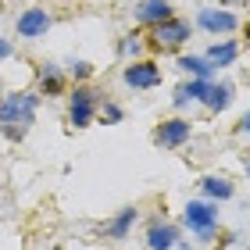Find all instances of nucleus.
Returning a JSON list of instances; mask_svg holds the SVG:
<instances>
[{
	"label": "nucleus",
	"mask_w": 250,
	"mask_h": 250,
	"mask_svg": "<svg viewBox=\"0 0 250 250\" xmlns=\"http://www.w3.org/2000/svg\"><path fill=\"white\" fill-rule=\"evenodd\" d=\"M40 107V93H7L0 100V132L7 140H21L29 132Z\"/></svg>",
	"instance_id": "obj_1"
},
{
	"label": "nucleus",
	"mask_w": 250,
	"mask_h": 250,
	"mask_svg": "<svg viewBox=\"0 0 250 250\" xmlns=\"http://www.w3.org/2000/svg\"><path fill=\"white\" fill-rule=\"evenodd\" d=\"M100 100L104 97H100L93 86H75L72 97H68V125H72V129H86V125L97 118Z\"/></svg>",
	"instance_id": "obj_2"
},
{
	"label": "nucleus",
	"mask_w": 250,
	"mask_h": 250,
	"mask_svg": "<svg viewBox=\"0 0 250 250\" xmlns=\"http://www.w3.org/2000/svg\"><path fill=\"white\" fill-rule=\"evenodd\" d=\"M189 21L186 18H165V21H157V25H150V50H179L183 43L189 40Z\"/></svg>",
	"instance_id": "obj_3"
},
{
	"label": "nucleus",
	"mask_w": 250,
	"mask_h": 250,
	"mask_svg": "<svg viewBox=\"0 0 250 250\" xmlns=\"http://www.w3.org/2000/svg\"><path fill=\"white\" fill-rule=\"evenodd\" d=\"M183 218H186V225L200 236V240H211L214 225H218V208H214L211 200H189L186 211H183Z\"/></svg>",
	"instance_id": "obj_4"
},
{
	"label": "nucleus",
	"mask_w": 250,
	"mask_h": 250,
	"mask_svg": "<svg viewBox=\"0 0 250 250\" xmlns=\"http://www.w3.org/2000/svg\"><path fill=\"white\" fill-rule=\"evenodd\" d=\"M122 79L132 89H154V86H161V64L157 61H129Z\"/></svg>",
	"instance_id": "obj_5"
},
{
	"label": "nucleus",
	"mask_w": 250,
	"mask_h": 250,
	"mask_svg": "<svg viewBox=\"0 0 250 250\" xmlns=\"http://www.w3.org/2000/svg\"><path fill=\"white\" fill-rule=\"evenodd\" d=\"M189 132H193V122H189V118H165V122L154 129V143L175 150V146H183V143L189 140Z\"/></svg>",
	"instance_id": "obj_6"
},
{
	"label": "nucleus",
	"mask_w": 250,
	"mask_h": 250,
	"mask_svg": "<svg viewBox=\"0 0 250 250\" xmlns=\"http://www.w3.org/2000/svg\"><path fill=\"white\" fill-rule=\"evenodd\" d=\"M50 25H54V18H50L43 7H29V11H21V15H18V36H21V40H40V36H47Z\"/></svg>",
	"instance_id": "obj_7"
},
{
	"label": "nucleus",
	"mask_w": 250,
	"mask_h": 250,
	"mask_svg": "<svg viewBox=\"0 0 250 250\" xmlns=\"http://www.w3.org/2000/svg\"><path fill=\"white\" fill-rule=\"evenodd\" d=\"M197 25L200 29H208V32H232L240 21H236L232 11H218V7H204L200 15H197Z\"/></svg>",
	"instance_id": "obj_8"
},
{
	"label": "nucleus",
	"mask_w": 250,
	"mask_h": 250,
	"mask_svg": "<svg viewBox=\"0 0 250 250\" xmlns=\"http://www.w3.org/2000/svg\"><path fill=\"white\" fill-rule=\"evenodd\" d=\"M36 83H40V93L43 97H61L64 93V72L58 64H36Z\"/></svg>",
	"instance_id": "obj_9"
},
{
	"label": "nucleus",
	"mask_w": 250,
	"mask_h": 250,
	"mask_svg": "<svg viewBox=\"0 0 250 250\" xmlns=\"http://www.w3.org/2000/svg\"><path fill=\"white\" fill-rule=\"evenodd\" d=\"M179 240V232H175V225H168V222H150L146 225V247L150 250H172Z\"/></svg>",
	"instance_id": "obj_10"
},
{
	"label": "nucleus",
	"mask_w": 250,
	"mask_h": 250,
	"mask_svg": "<svg viewBox=\"0 0 250 250\" xmlns=\"http://www.w3.org/2000/svg\"><path fill=\"white\" fill-rule=\"evenodd\" d=\"M165 18H172V4L168 0H140L136 4V21L140 25H157Z\"/></svg>",
	"instance_id": "obj_11"
},
{
	"label": "nucleus",
	"mask_w": 250,
	"mask_h": 250,
	"mask_svg": "<svg viewBox=\"0 0 250 250\" xmlns=\"http://www.w3.org/2000/svg\"><path fill=\"white\" fill-rule=\"evenodd\" d=\"M136 208H122L115 218H111L107 225H104V236L107 240H125V236H129V229H132V222H136Z\"/></svg>",
	"instance_id": "obj_12"
},
{
	"label": "nucleus",
	"mask_w": 250,
	"mask_h": 250,
	"mask_svg": "<svg viewBox=\"0 0 250 250\" xmlns=\"http://www.w3.org/2000/svg\"><path fill=\"white\" fill-rule=\"evenodd\" d=\"M204 104H208V111H214V115H218V111H225L232 104V86L229 83H211L208 86V97H204Z\"/></svg>",
	"instance_id": "obj_13"
},
{
	"label": "nucleus",
	"mask_w": 250,
	"mask_h": 250,
	"mask_svg": "<svg viewBox=\"0 0 250 250\" xmlns=\"http://www.w3.org/2000/svg\"><path fill=\"white\" fill-rule=\"evenodd\" d=\"M204 58L211 61V68H225V64H232L236 58H240V47H236V43H214Z\"/></svg>",
	"instance_id": "obj_14"
},
{
	"label": "nucleus",
	"mask_w": 250,
	"mask_h": 250,
	"mask_svg": "<svg viewBox=\"0 0 250 250\" xmlns=\"http://www.w3.org/2000/svg\"><path fill=\"white\" fill-rule=\"evenodd\" d=\"M208 86H211L208 79H197V83H189V86H179L175 97H172L175 107H186L189 100H204V97H208Z\"/></svg>",
	"instance_id": "obj_15"
},
{
	"label": "nucleus",
	"mask_w": 250,
	"mask_h": 250,
	"mask_svg": "<svg viewBox=\"0 0 250 250\" xmlns=\"http://www.w3.org/2000/svg\"><path fill=\"white\" fill-rule=\"evenodd\" d=\"M200 189L208 193L211 200H229L232 197V183L225 175H208V179H200Z\"/></svg>",
	"instance_id": "obj_16"
},
{
	"label": "nucleus",
	"mask_w": 250,
	"mask_h": 250,
	"mask_svg": "<svg viewBox=\"0 0 250 250\" xmlns=\"http://www.w3.org/2000/svg\"><path fill=\"white\" fill-rule=\"evenodd\" d=\"M179 68L189 72V75H197V79H208V83H211V72H214L208 58H179Z\"/></svg>",
	"instance_id": "obj_17"
},
{
	"label": "nucleus",
	"mask_w": 250,
	"mask_h": 250,
	"mask_svg": "<svg viewBox=\"0 0 250 250\" xmlns=\"http://www.w3.org/2000/svg\"><path fill=\"white\" fill-rule=\"evenodd\" d=\"M118 50H122V54H140V50H143V36H140V32H129V36H122Z\"/></svg>",
	"instance_id": "obj_18"
},
{
	"label": "nucleus",
	"mask_w": 250,
	"mask_h": 250,
	"mask_svg": "<svg viewBox=\"0 0 250 250\" xmlns=\"http://www.w3.org/2000/svg\"><path fill=\"white\" fill-rule=\"evenodd\" d=\"M100 118H104V125H115V122L125 118V111H122L118 104H111V100H104V111H100Z\"/></svg>",
	"instance_id": "obj_19"
},
{
	"label": "nucleus",
	"mask_w": 250,
	"mask_h": 250,
	"mask_svg": "<svg viewBox=\"0 0 250 250\" xmlns=\"http://www.w3.org/2000/svg\"><path fill=\"white\" fill-rule=\"evenodd\" d=\"M68 72H72V79H89V75H93V64H89V61H72Z\"/></svg>",
	"instance_id": "obj_20"
},
{
	"label": "nucleus",
	"mask_w": 250,
	"mask_h": 250,
	"mask_svg": "<svg viewBox=\"0 0 250 250\" xmlns=\"http://www.w3.org/2000/svg\"><path fill=\"white\" fill-rule=\"evenodd\" d=\"M11 54H15V47H11V40H0V61H7Z\"/></svg>",
	"instance_id": "obj_21"
},
{
	"label": "nucleus",
	"mask_w": 250,
	"mask_h": 250,
	"mask_svg": "<svg viewBox=\"0 0 250 250\" xmlns=\"http://www.w3.org/2000/svg\"><path fill=\"white\" fill-rule=\"evenodd\" d=\"M240 132H247V136H250V111H247V115L240 118Z\"/></svg>",
	"instance_id": "obj_22"
},
{
	"label": "nucleus",
	"mask_w": 250,
	"mask_h": 250,
	"mask_svg": "<svg viewBox=\"0 0 250 250\" xmlns=\"http://www.w3.org/2000/svg\"><path fill=\"white\" fill-rule=\"evenodd\" d=\"M222 4H225V7H247L250 0H222Z\"/></svg>",
	"instance_id": "obj_23"
},
{
	"label": "nucleus",
	"mask_w": 250,
	"mask_h": 250,
	"mask_svg": "<svg viewBox=\"0 0 250 250\" xmlns=\"http://www.w3.org/2000/svg\"><path fill=\"white\" fill-rule=\"evenodd\" d=\"M243 36H247V43H250V21H247V29H243Z\"/></svg>",
	"instance_id": "obj_24"
},
{
	"label": "nucleus",
	"mask_w": 250,
	"mask_h": 250,
	"mask_svg": "<svg viewBox=\"0 0 250 250\" xmlns=\"http://www.w3.org/2000/svg\"><path fill=\"white\" fill-rule=\"evenodd\" d=\"M0 100H4V86H0Z\"/></svg>",
	"instance_id": "obj_25"
},
{
	"label": "nucleus",
	"mask_w": 250,
	"mask_h": 250,
	"mask_svg": "<svg viewBox=\"0 0 250 250\" xmlns=\"http://www.w3.org/2000/svg\"><path fill=\"white\" fill-rule=\"evenodd\" d=\"M247 172H250V157H247Z\"/></svg>",
	"instance_id": "obj_26"
},
{
	"label": "nucleus",
	"mask_w": 250,
	"mask_h": 250,
	"mask_svg": "<svg viewBox=\"0 0 250 250\" xmlns=\"http://www.w3.org/2000/svg\"><path fill=\"white\" fill-rule=\"evenodd\" d=\"M247 250H250V247H247Z\"/></svg>",
	"instance_id": "obj_27"
}]
</instances>
